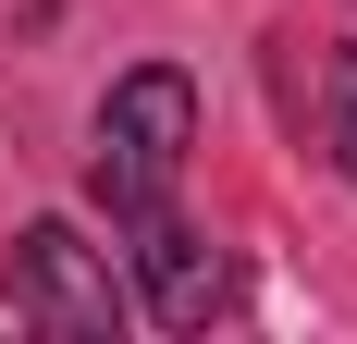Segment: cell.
Returning a JSON list of instances; mask_svg holds the SVG:
<instances>
[{"label": "cell", "instance_id": "277c9868", "mask_svg": "<svg viewBox=\"0 0 357 344\" xmlns=\"http://www.w3.org/2000/svg\"><path fill=\"white\" fill-rule=\"evenodd\" d=\"M321 148H333V172L357 185V49H333V74H321Z\"/></svg>", "mask_w": 357, "mask_h": 344}, {"label": "cell", "instance_id": "3957f363", "mask_svg": "<svg viewBox=\"0 0 357 344\" xmlns=\"http://www.w3.org/2000/svg\"><path fill=\"white\" fill-rule=\"evenodd\" d=\"M136 271H148V320H160V332H210L222 295H234L222 246H210V234H185L173 209H148V221H136Z\"/></svg>", "mask_w": 357, "mask_h": 344}, {"label": "cell", "instance_id": "7a4b0ae2", "mask_svg": "<svg viewBox=\"0 0 357 344\" xmlns=\"http://www.w3.org/2000/svg\"><path fill=\"white\" fill-rule=\"evenodd\" d=\"M0 295H13V320H37V332H62V344L123 332V283H111V258L74 221H25L13 258H0Z\"/></svg>", "mask_w": 357, "mask_h": 344}, {"label": "cell", "instance_id": "6da1fadb", "mask_svg": "<svg viewBox=\"0 0 357 344\" xmlns=\"http://www.w3.org/2000/svg\"><path fill=\"white\" fill-rule=\"evenodd\" d=\"M185 148H197V86L173 62H136L123 86L99 99V148H86V197L111 221H148V209H173L185 185Z\"/></svg>", "mask_w": 357, "mask_h": 344}]
</instances>
